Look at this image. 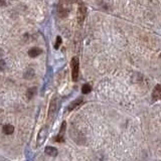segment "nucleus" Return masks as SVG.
Returning <instances> with one entry per match:
<instances>
[{
    "instance_id": "f257e3e1",
    "label": "nucleus",
    "mask_w": 161,
    "mask_h": 161,
    "mask_svg": "<svg viewBox=\"0 0 161 161\" xmlns=\"http://www.w3.org/2000/svg\"><path fill=\"white\" fill-rule=\"evenodd\" d=\"M71 78H73V80L74 82H77L78 78H79V69H80L79 58L74 56L71 60Z\"/></svg>"
},
{
    "instance_id": "f03ea898",
    "label": "nucleus",
    "mask_w": 161,
    "mask_h": 161,
    "mask_svg": "<svg viewBox=\"0 0 161 161\" xmlns=\"http://www.w3.org/2000/svg\"><path fill=\"white\" fill-rule=\"evenodd\" d=\"M47 134H49V128H47L46 126H44V127L41 128V129L40 130V132H38V134H37L36 146L40 147L43 144V142H44L45 139H46V137H47Z\"/></svg>"
},
{
    "instance_id": "7ed1b4c3",
    "label": "nucleus",
    "mask_w": 161,
    "mask_h": 161,
    "mask_svg": "<svg viewBox=\"0 0 161 161\" xmlns=\"http://www.w3.org/2000/svg\"><path fill=\"white\" fill-rule=\"evenodd\" d=\"M87 15V7L84 5V4H80L78 8V13H77V19H78V23L80 25L83 24L85 18H86Z\"/></svg>"
},
{
    "instance_id": "20e7f679",
    "label": "nucleus",
    "mask_w": 161,
    "mask_h": 161,
    "mask_svg": "<svg viewBox=\"0 0 161 161\" xmlns=\"http://www.w3.org/2000/svg\"><path fill=\"white\" fill-rule=\"evenodd\" d=\"M66 122H62V126L60 127V133H58V136L54 138V140L56 141V142H64L65 141V132H66Z\"/></svg>"
},
{
    "instance_id": "39448f33",
    "label": "nucleus",
    "mask_w": 161,
    "mask_h": 161,
    "mask_svg": "<svg viewBox=\"0 0 161 161\" xmlns=\"http://www.w3.org/2000/svg\"><path fill=\"white\" fill-rule=\"evenodd\" d=\"M56 109H58V103H56V99H53L51 102V105H49V118L51 119L53 116H54L56 112Z\"/></svg>"
},
{
    "instance_id": "423d86ee",
    "label": "nucleus",
    "mask_w": 161,
    "mask_h": 161,
    "mask_svg": "<svg viewBox=\"0 0 161 161\" xmlns=\"http://www.w3.org/2000/svg\"><path fill=\"white\" fill-rule=\"evenodd\" d=\"M161 98V86L160 85H156L155 88L153 89V92H152V101L155 102L158 101Z\"/></svg>"
},
{
    "instance_id": "0eeeda50",
    "label": "nucleus",
    "mask_w": 161,
    "mask_h": 161,
    "mask_svg": "<svg viewBox=\"0 0 161 161\" xmlns=\"http://www.w3.org/2000/svg\"><path fill=\"white\" fill-rule=\"evenodd\" d=\"M44 153L46 154V155L49 156H51V157H54V156L58 155V149L56 148H54L53 146H46L44 149Z\"/></svg>"
},
{
    "instance_id": "6e6552de",
    "label": "nucleus",
    "mask_w": 161,
    "mask_h": 161,
    "mask_svg": "<svg viewBox=\"0 0 161 161\" xmlns=\"http://www.w3.org/2000/svg\"><path fill=\"white\" fill-rule=\"evenodd\" d=\"M41 53H42V51L40 47H32V49H30L28 51V56L30 58H36V56H38Z\"/></svg>"
},
{
    "instance_id": "1a4fd4ad",
    "label": "nucleus",
    "mask_w": 161,
    "mask_h": 161,
    "mask_svg": "<svg viewBox=\"0 0 161 161\" xmlns=\"http://www.w3.org/2000/svg\"><path fill=\"white\" fill-rule=\"evenodd\" d=\"M82 103H83V99H82V98H79V99L75 100V101H73L69 105V107H67V111H73L74 109H76L77 107H79V106Z\"/></svg>"
},
{
    "instance_id": "9d476101",
    "label": "nucleus",
    "mask_w": 161,
    "mask_h": 161,
    "mask_svg": "<svg viewBox=\"0 0 161 161\" xmlns=\"http://www.w3.org/2000/svg\"><path fill=\"white\" fill-rule=\"evenodd\" d=\"M3 132H4V134H6V135L13 134L14 127L12 125H10V124H6V125L3 126Z\"/></svg>"
},
{
    "instance_id": "9b49d317",
    "label": "nucleus",
    "mask_w": 161,
    "mask_h": 161,
    "mask_svg": "<svg viewBox=\"0 0 161 161\" xmlns=\"http://www.w3.org/2000/svg\"><path fill=\"white\" fill-rule=\"evenodd\" d=\"M36 94V88L35 87H32V88L28 89L27 90V93H26V97L28 100L32 99V98L34 97V95Z\"/></svg>"
},
{
    "instance_id": "f8f14e48",
    "label": "nucleus",
    "mask_w": 161,
    "mask_h": 161,
    "mask_svg": "<svg viewBox=\"0 0 161 161\" xmlns=\"http://www.w3.org/2000/svg\"><path fill=\"white\" fill-rule=\"evenodd\" d=\"M33 77H34V71L32 69H27V71L24 73V78L26 80H30V79H32Z\"/></svg>"
},
{
    "instance_id": "ddd939ff",
    "label": "nucleus",
    "mask_w": 161,
    "mask_h": 161,
    "mask_svg": "<svg viewBox=\"0 0 161 161\" xmlns=\"http://www.w3.org/2000/svg\"><path fill=\"white\" fill-rule=\"evenodd\" d=\"M92 91V87L90 86L89 84H85L82 88V92L83 94H89V93Z\"/></svg>"
},
{
    "instance_id": "4468645a",
    "label": "nucleus",
    "mask_w": 161,
    "mask_h": 161,
    "mask_svg": "<svg viewBox=\"0 0 161 161\" xmlns=\"http://www.w3.org/2000/svg\"><path fill=\"white\" fill-rule=\"evenodd\" d=\"M62 37L60 36H58L56 37V43H54V49H60V44H62Z\"/></svg>"
},
{
    "instance_id": "2eb2a0df",
    "label": "nucleus",
    "mask_w": 161,
    "mask_h": 161,
    "mask_svg": "<svg viewBox=\"0 0 161 161\" xmlns=\"http://www.w3.org/2000/svg\"><path fill=\"white\" fill-rule=\"evenodd\" d=\"M6 67V62L3 60H0V71H4Z\"/></svg>"
},
{
    "instance_id": "dca6fc26",
    "label": "nucleus",
    "mask_w": 161,
    "mask_h": 161,
    "mask_svg": "<svg viewBox=\"0 0 161 161\" xmlns=\"http://www.w3.org/2000/svg\"><path fill=\"white\" fill-rule=\"evenodd\" d=\"M6 5V0H0V7H3Z\"/></svg>"
},
{
    "instance_id": "f3484780",
    "label": "nucleus",
    "mask_w": 161,
    "mask_h": 161,
    "mask_svg": "<svg viewBox=\"0 0 161 161\" xmlns=\"http://www.w3.org/2000/svg\"><path fill=\"white\" fill-rule=\"evenodd\" d=\"M159 58H160V60H161V53H160V56H159Z\"/></svg>"
}]
</instances>
